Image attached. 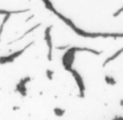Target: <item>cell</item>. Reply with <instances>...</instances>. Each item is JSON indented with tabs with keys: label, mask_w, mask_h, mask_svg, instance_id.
<instances>
[{
	"label": "cell",
	"mask_w": 123,
	"mask_h": 120,
	"mask_svg": "<svg viewBox=\"0 0 123 120\" xmlns=\"http://www.w3.org/2000/svg\"><path fill=\"white\" fill-rule=\"evenodd\" d=\"M105 81L107 82L108 84H110V85H114V84L117 83L116 80H114L112 76H110V75H106V76H105Z\"/></svg>",
	"instance_id": "obj_8"
},
{
	"label": "cell",
	"mask_w": 123,
	"mask_h": 120,
	"mask_svg": "<svg viewBox=\"0 0 123 120\" xmlns=\"http://www.w3.org/2000/svg\"><path fill=\"white\" fill-rule=\"evenodd\" d=\"M69 50L73 51V53H76V51H86V53H94V55H96V56L101 55V51L95 50V49H92V48H87V47H70Z\"/></svg>",
	"instance_id": "obj_5"
},
{
	"label": "cell",
	"mask_w": 123,
	"mask_h": 120,
	"mask_svg": "<svg viewBox=\"0 0 123 120\" xmlns=\"http://www.w3.org/2000/svg\"><path fill=\"white\" fill-rule=\"evenodd\" d=\"M40 25H42V24H40V23L36 24V25H35V26H33V27H32V28H30V30H28V31H27V32H25V33H24V34H23V35H22V36H21V37H20V38H18V39H16V40H20V39H22V38H23V37H24V36H26V35H27V34H30V33H32V32H33V31H35V30H36V28H38V27H39V26H40ZM16 40H15V42H16Z\"/></svg>",
	"instance_id": "obj_7"
},
{
	"label": "cell",
	"mask_w": 123,
	"mask_h": 120,
	"mask_svg": "<svg viewBox=\"0 0 123 120\" xmlns=\"http://www.w3.org/2000/svg\"><path fill=\"white\" fill-rule=\"evenodd\" d=\"M122 53H123V47H122V48H120L119 50H117L116 53H113V55H111L110 57H108L107 59L105 60L104 63H102V67H106V66H107L109 62H111V61H113L114 59H117V58H118L120 55H122Z\"/></svg>",
	"instance_id": "obj_6"
},
{
	"label": "cell",
	"mask_w": 123,
	"mask_h": 120,
	"mask_svg": "<svg viewBox=\"0 0 123 120\" xmlns=\"http://www.w3.org/2000/svg\"><path fill=\"white\" fill-rule=\"evenodd\" d=\"M33 44H34V42H31L30 44L26 45L24 48L20 49V50L15 51V53H11V55H9V56H2V57H0V65H6V63H11V62H13V61L16 59V58H19L20 56H21L22 53H23L24 51H25L26 49L28 48V47L32 46Z\"/></svg>",
	"instance_id": "obj_1"
},
{
	"label": "cell",
	"mask_w": 123,
	"mask_h": 120,
	"mask_svg": "<svg viewBox=\"0 0 123 120\" xmlns=\"http://www.w3.org/2000/svg\"><path fill=\"white\" fill-rule=\"evenodd\" d=\"M54 113L56 116H58V117H61V116H63V113H64V110L61 108H55L54 109Z\"/></svg>",
	"instance_id": "obj_9"
},
{
	"label": "cell",
	"mask_w": 123,
	"mask_h": 120,
	"mask_svg": "<svg viewBox=\"0 0 123 120\" xmlns=\"http://www.w3.org/2000/svg\"><path fill=\"white\" fill-rule=\"evenodd\" d=\"M46 75L47 78H48V80H52V78H54V71L50 69H47L46 70Z\"/></svg>",
	"instance_id": "obj_10"
},
{
	"label": "cell",
	"mask_w": 123,
	"mask_h": 120,
	"mask_svg": "<svg viewBox=\"0 0 123 120\" xmlns=\"http://www.w3.org/2000/svg\"><path fill=\"white\" fill-rule=\"evenodd\" d=\"M122 12H123V7L121 8V9H119L118 11L116 12V13H113V16H114V18H117V16H118V15H120V14L122 13Z\"/></svg>",
	"instance_id": "obj_11"
},
{
	"label": "cell",
	"mask_w": 123,
	"mask_h": 120,
	"mask_svg": "<svg viewBox=\"0 0 123 120\" xmlns=\"http://www.w3.org/2000/svg\"><path fill=\"white\" fill-rule=\"evenodd\" d=\"M51 28L52 26L49 25L45 30V40L48 46V60L51 61L52 60V38H51Z\"/></svg>",
	"instance_id": "obj_3"
},
{
	"label": "cell",
	"mask_w": 123,
	"mask_h": 120,
	"mask_svg": "<svg viewBox=\"0 0 123 120\" xmlns=\"http://www.w3.org/2000/svg\"><path fill=\"white\" fill-rule=\"evenodd\" d=\"M28 81H31V78L26 76V78L22 79L16 85V92H19L22 96H26V94H27V92H26V83Z\"/></svg>",
	"instance_id": "obj_4"
},
{
	"label": "cell",
	"mask_w": 123,
	"mask_h": 120,
	"mask_svg": "<svg viewBox=\"0 0 123 120\" xmlns=\"http://www.w3.org/2000/svg\"><path fill=\"white\" fill-rule=\"evenodd\" d=\"M71 74H72V76L74 78L75 82H76L77 86H79L80 97H84V96H85V84H84V82H83V79H82L81 74H80L75 69L71 70Z\"/></svg>",
	"instance_id": "obj_2"
}]
</instances>
